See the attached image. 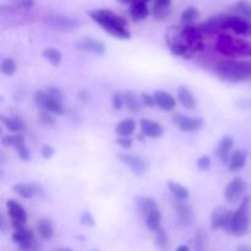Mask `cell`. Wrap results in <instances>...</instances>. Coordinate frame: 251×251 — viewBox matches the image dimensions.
I'll return each instance as SVG.
<instances>
[{"label": "cell", "instance_id": "cell-10", "mask_svg": "<svg viewBox=\"0 0 251 251\" xmlns=\"http://www.w3.org/2000/svg\"><path fill=\"white\" fill-rule=\"evenodd\" d=\"M247 191V183L240 176H235L230 180L227 188L225 189V199L229 203H237L238 201L243 200Z\"/></svg>", "mask_w": 251, "mask_h": 251}, {"label": "cell", "instance_id": "cell-38", "mask_svg": "<svg viewBox=\"0 0 251 251\" xmlns=\"http://www.w3.org/2000/svg\"><path fill=\"white\" fill-rule=\"evenodd\" d=\"M154 244L162 251L167 250V248H168V235H167V232L163 228L154 232Z\"/></svg>", "mask_w": 251, "mask_h": 251}, {"label": "cell", "instance_id": "cell-25", "mask_svg": "<svg viewBox=\"0 0 251 251\" xmlns=\"http://www.w3.org/2000/svg\"><path fill=\"white\" fill-rule=\"evenodd\" d=\"M174 208L178 215V220L180 221L181 225L189 226L193 222V210L185 201H174Z\"/></svg>", "mask_w": 251, "mask_h": 251}, {"label": "cell", "instance_id": "cell-23", "mask_svg": "<svg viewBox=\"0 0 251 251\" xmlns=\"http://www.w3.org/2000/svg\"><path fill=\"white\" fill-rule=\"evenodd\" d=\"M233 145H234V140H233L232 136H228L227 135V136H223L221 139L217 147V156L223 164L229 163L230 156H232L230 151L233 149Z\"/></svg>", "mask_w": 251, "mask_h": 251}, {"label": "cell", "instance_id": "cell-15", "mask_svg": "<svg viewBox=\"0 0 251 251\" xmlns=\"http://www.w3.org/2000/svg\"><path fill=\"white\" fill-rule=\"evenodd\" d=\"M199 28L201 32L207 36H213V34H218L220 36L221 32L226 29V15H220V16L210 17L206 21L201 22Z\"/></svg>", "mask_w": 251, "mask_h": 251}, {"label": "cell", "instance_id": "cell-49", "mask_svg": "<svg viewBox=\"0 0 251 251\" xmlns=\"http://www.w3.org/2000/svg\"><path fill=\"white\" fill-rule=\"evenodd\" d=\"M239 105L242 108H245V109H251V98H249V100H242L239 102Z\"/></svg>", "mask_w": 251, "mask_h": 251}, {"label": "cell", "instance_id": "cell-13", "mask_svg": "<svg viewBox=\"0 0 251 251\" xmlns=\"http://www.w3.org/2000/svg\"><path fill=\"white\" fill-rule=\"evenodd\" d=\"M174 124L178 126L179 130L184 132H196L202 129L203 119L198 117H188L184 114H174L173 115Z\"/></svg>", "mask_w": 251, "mask_h": 251}, {"label": "cell", "instance_id": "cell-33", "mask_svg": "<svg viewBox=\"0 0 251 251\" xmlns=\"http://www.w3.org/2000/svg\"><path fill=\"white\" fill-rule=\"evenodd\" d=\"M161 221H162V216H161V211H159V208L154 210L153 212H151L146 218H145V222H146L147 228L153 233L162 228Z\"/></svg>", "mask_w": 251, "mask_h": 251}, {"label": "cell", "instance_id": "cell-28", "mask_svg": "<svg viewBox=\"0 0 251 251\" xmlns=\"http://www.w3.org/2000/svg\"><path fill=\"white\" fill-rule=\"evenodd\" d=\"M135 127H136V123H135V120L131 119V118H126V119H123L122 122L118 123L114 131L118 136L130 137L132 134H134Z\"/></svg>", "mask_w": 251, "mask_h": 251}, {"label": "cell", "instance_id": "cell-8", "mask_svg": "<svg viewBox=\"0 0 251 251\" xmlns=\"http://www.w3.org/2000/svg\"><path fill=\"white\" fill-rule=\"evenodd\" d=\"M6 210L7 215L10 217V222H11V227L14 228V230H21L26 228L27 212L17 201H7Z\"/></svg>", "mask_w": 251, "mask_h": 251}, {"label": "cell", "instance_id": "cell-16", "mask_svg": "<svg viewBox=\"0 0 251 251\" xmlns=\"http://www.w3.org/2000/svg\"><path fill=\"white\" fill-rule=\"evenodd\" d=\"M47 24H48V26H50L51 28L63 32L74 31V29L77 28L78 26V22L76 21V20L65 16V15H55V16L48 17Z\"/></svg>", "mask_w": 251, "mask_h": 251}, {"label": "cell", "instance_id": "cell-48", "mask_svg": "<svg viewBox=\"0 0 251 251\" xmlns=\"http://www.w3.org/2000/svg\"><path fill=\"white\" fill-rule=\"evenodd\" d=\"M41 154L44 159L51 158L54 154V149L51 146H49V145H43L41 150Z\"/></svg>", "mask_w": 251, "mask_h": 251}, {"label": "cell", "instance_id": "cell-31", "mask_svg": "<svg viewBox=\"0 0 251 251\" xmlns=\"http://www.w3.org/2000/svg\"><path fill=\"white\" fill-rule=\"evenodd\" d=\"M124 98H125V107H126L130 112L137 113L141 110L144 103H142L141 97H139L136 93H134L132 91H127V92L124 93Z\"/></svg>", "mask_w": 251, "mask_h": 251}, {"label": "cell", "instance_id": "cell-55", "mask_svg": "<svg viewBox=\"0 0 251 251\" xmlns=\"http://www.w3.org/2000/svg\"><path fill=\"white\" fill-rule=\"evenodd\" d=\"M150 1H153V0H150Z\"/></svg>", "mask_w": 251, "mask_h": 251}, {"label": "cell", "instance_id": "cell-32", "mask_svg": "<svg viewBox=\"0 0 251 251\" xmlns=\"http://www.w3.org/2000/svg\"><path fill=\"white\" fill-rule=\"evenodd\" d=\"M1 123L7 130L12 132H20L25 130V123L17 117H1Z\"/></svg>", "mask_w": 251, "mask_h": 251}, {"label": "cell", "instance_id": "cell-24", "mask_svg": "<svg viewBox=\"0 0 251 251\" xmlns=\"http://www.w3.org/2000/svg\"><path fill=\"white\" fill-rule=\"evenodd\" d=\"M152 15L158 21H163L172 11V0H153Z\"/></svg>", "mask_w": 251, "mask_h": 251}, {"label": "cell", "instance_id": "cell-12", "mask_svg": "<svg viewBox=\"0 0 251 251\" xmlns=\"http://www.w3.org/2000/svg\"><path fill=\"white\" fill-rule=\"evenodd\" d=\"M12 240L16 243L22 251H38L39 245L33 233L27 228L21 230H15Z\"/></svg>", "mask_w": 251, "mask_h": 251}, {"label": "cell", "instance_id": "cell-27", "mask_svg": "<svg viewBox=\"0 0 251 251\" xmlns=\"http://www.w3.org/2000/svg\"><path fill=\"white\" fill-rule=\"evenodd\" d=\"M176 97H178L179 103L184 108H186V109H194L196 107L195 96L193 95V92L186 86H180L178 88V95H176Z\"/></svg>", "mask_w": 251, "mask_h": 251}, {"label": "cell", "instance_id": "cell-22", "mask_svg": "<svg viewBox=\"0 0 251 251\" xmlns=\"http://www.w3.org/2000/svg\"><path fill=\"white\" fill-rule=\"evenodd\" d=\"M154 100H156V104L159 109L164 110V112H172L176 108V100L171 93L166 92V91H156L153 93Z\"/></svg>", "mask_w": 251, "mask_h": 251}, {"label": "cell", "instance_id": "cell-51", "mask_svg": "<svg viewBox=\"0 0 251 251\" xmlns=\"http://www.w3.org/2000/svg\"><path fill=\"white\" fill-rule=\"evenodd\" d=\"M119 2H122L123 5H131L135 0H118Z\"/></svg>", "mask_w": 251, "mask_h": 251}, {"label": "cell", "instance_id": "cell-34", "mask_svg": "<svg viewBox=\"0 0 251 251\" xmlns=\"http://www.w3.org/2000/svg\"><path fill=\"white\" fill-rule=\"evenodd\" d=\"M43 58L51 64L53 66H58L63 60V54L54 47H48L43 50Z\"/></svg>", "mask_w": 251, "mask_h": 251}, {"label": "cell", "instance_id": "cell-2", "mask_svg": "<svg viewBox=\"0 0 251 251\" xmlns=\"http://www.w3.org/2000/svg\"><path fill=\"white\" fill-rule=\"evenodd\" d=\"M216 75L223 81L232 83L251 80V60H227L218 61L215 65Z\"/></svg>", "mask_w": 251, "mask_h": 251}, {"label": "cell", "instance_id": "cell-18", "mask_svg": "<svg viewBox=\"0 0 251 251\" xmlns=\"http://www.w3.org/2000/svg\"><path fill=\"white\" fill-rule=\"evenodd\" d=\"M135 203V210L139 213L140 217L146 218L147 216L154 210L158 208V203L154 199L150 198V196H137L134 200Z\"/></svg>", "mask_w": 251, "mask_h": 251}, {"label": "cell", "instance_id": "cell-50", "mask_svg": "<svg viewBox=\"0 0 251 251\" xmlns=\"http://www.w3.org/2000/svg\"><path fill=\"white\" fill-rule=\"evenodd\" d=\"M237 251H251V247H249V245H240V247H238Z\"/></svg>", "mask_w": 251, "mask_h": 251}, {"label": "cell", "instance_id": "cell-35", "mask_svg": "<svg viewBox=\"0 0 251 251\" xmlns=\"http://www.w3.org/2000/svg\"><path fill=\"white\" fill-rule=\"evenodd\" d=\"M233 10L237 12L238 16H242L251 21V1H249V0H239V1H237L233 6Z\"/></svg>", "mask_w": 251, "mask_h": 251}, {"label": "cell", "instance_id": "cell-26", "mask_svg": "<svg viewBox=\"0 0 251 251\" xmlns=\"http://www.w3.org/2000/svg\"><path fill=\"white\" fill-rule=\"evenodd\" d=\"M248 159V151L243 149L235 150L234 152L230 156L229 161V171L230 172H238L240 169H243L247 164Z\"/></svg>", "mask_w": 251, "mask_h": 251}, {"label": "cell", "instance_id": "cell-14", "mask_svg": "<svg viewBox=\"0 0 251 251\" xmlns=\"http://www.w3.org/2000/svg\"><path fill=\"white\" fill-rule=\"evenodd\" d=\"M120 161L130 168V171L135 174L136 176H142L149 169V163L136 154H129V153H120L118 154Z\"/></svg>", "mask_w": 251, "mask_h": 251}, {"label": "cell", "instance_id": "cell-11", "mask_svg": "<svg viewBox=\"0 0 251 251\" xmlns=\"http://www.w3.org/2000/svg\"><path fill=\"white\" fill-rule=\"evenodd\" d=\"M226 29H230L238 36L251 37V21L238 15H226Z\"/></svg>", "mask_w": 251, "mask_h": 251}, {"label": "cell", "instance_id": "cell-5", "mask_svg": "<svg viewBox=\"0 0 251 251\" xmlns=\"http://www.w3.org/2000/svg\"><path fill=\"white\" fill-rule=\"evenodd\" d=\"M166 41L168 43L169 50L174 56H180L183 59H191L195 54L184 42L183 37L180 34V29H176V27L169 29L168 33L166 34Z\"/></svg>", "mask_w": 251, "mask_h": 251}, {"label": "cell", "instance_id": "cell-17", "mask_svg": "<svg viewBox=\"0 0 251 251\" xmlns=\"http://www.w3.org/2000/svg\"><path fill=\"white\" fill-rule=\"evenodd\" d=\"M75 46L76 49H78V50L95 54V55H102L105 51L104 43H102L98 39L92 38V37H85V38L80 39V41L76 42Z\"/></svg>", "mask_w": 251, "mask_h": 251}, {"label": "cell", "instance_id": "cell-30", "mask_svg": "<svg viewBox=\"0 0 251 251\" xmlns=\"http://www.w3.org/2000/svg\"><path fill=\"white\" fill-rule=\"evenodd\" d=\"M37 232L43 240H50L54 237L53 223L47 218H42L37 222Z\"/></svg>", "mask_w": 251, "mask_h": 251}, {"label": "cell", "instance_id": "cell-19", "mask_svg": "<svg viewBox=\"0 0 251 251\" xmlns=\"http://www.w3.org/2000/svg\"><path fill=\"white\" fill-rule=\"evenodd\" d=\"M14 191L24 199H33L43 194V188L37 183H19L14 185Z\"/></svg>", "mask_w": 251, "mask_h": 251}, {"label": "cell", "instance_id": "cell-4", "mask_svg": "<svg viewBox=\"0 0 251 251\" xmlns=\"http://www.w3.org/2000/svg\"><path fill=\"white\" fill-rule=\"evenodd\" d=\"M250 205L251 196L245 195L240 202L239 207L235 212H233L232 225H230V233L235 237H243L248 234L250 229Z\"/></svg>", "mask_w": 251, "mask_h": 251}, {"label": "cell", "instance_id": "cell-54", "mask_svg": "<svg viewBox=\"0 0 251 251\" xmlns=\"http://www.w3.org/2000/svg\"><path fill=\"white\" fill-rule=\"evenodd\" d=\"M26 1H32V0H26Z\"/></svg>", "mask_w": 251, "mask_h": 251}, {"label": "cell", "instance_id": "cell-7", "mask_svg": "<svg viewBox=\"0 0 251 251\" xmlns=\"http://www.w3.org/2000/svg\"><path fill=\"white\" fill-rule=\"evenodd\" d=\"M233 212L227 207L218 206L213 208L211 213V228L213 230H228L230 232V225H232Z\"/></svg>", "mask_w": 251, "mask_h": 251}, {"label": "cell", "instance_id": "cell-40", "mask_svg": "<svg viewBox=\"0 0 251 251\" xmlns=\"http://www.w3.org/2000/svg\"><path fill=\"white\" fill-rule=\"evenodd\" d=\"M112 105L115 110H120L125 105L124 93L115 92L112 97Z\"/></svg>", "mask_w": 251, "mask_h": 251}, {"label": "cell", "instance_id": "cell-52", "mask_svg": "<svg viewBox=\"0 0 251 251\" xmlns=\"http://www.w3.org/2000/svg\"><path fill=\"white\" fill-rule=\"evenodd\" d=\"M176 251H190V250H189V248L186 247V245H180V247H178V249Z\"/></svg>", "mask_w": 251, "mask_h": 251}, {"label": "cell", "instance_id": "cell-21", "mask_svg": "<svg viewBox=\"0 0 251 251\" xmlns=\"http://www.w3.org/2000/svg\"><path fill=\"white\" fill-rule=\"evenodd\" d=\"M149 1L150 0H135L131 5H130V16L135 22L142 21V20L147 19L150 15L149 10Z\"/></svg>", "mask_w": 251, "mask_h": 251}, {"label": "cell", "instance_id": "cell-6", "mask_svg": "<svg viewBox=\"0 0 251 251\" xmlns=\"http://www.w3.org/2000/svg\"><path fill=\"white\" fill-rule=\"evenodd\" d=\"M180 34L183 37L184 42L186 43V46L194 51V53H198V51L203 50L205 48V39H203V33L201 32V29L199 28V26L195 25H190V26H183L180 28Z\"/></svg>", "mask_w": 251, "mask_h": 251}, {"label": "cell", "instance_id": "cell-42", "mask_svg": "<svg viewBox=\"0 0 251 251\" xmlns=\"http://www.w3.org/2000/svg\"><path fill=\"white\" fill-rule=\"evenodd\" d=\"M38 119L42 124L44 125H53L55 123V118L53 117V114L49 112H46V110H42L38 115Z\"/></svg>", "mask_w": 251, "mask_h": 251}, {"label": "cell", "instance_id": "cell-41", "mask_svg": "<svg viewBox=\"0 0 251 251\" xmlns=\"http://www.w3.org/2000/svg\"><path fill=\"white\" fill-rule=\"evenodd\" d=\"M46 91H47V93H48V95L53 98V100H58V102H60V103L64 102V93L60 88L55 87V86H49Z\"/></svg>", "mask_w": 251, "mask_h": 251}, {"label": "cell", "instance_id": "cell-46", "mask_svg": "<svg viewBox=\"0 0 251 251\" xmlns=\"http://www.w3.org/2000/svg\"><path fill=\"white\" fill-rule=\"evenodd\" d=\"M81 225L86 226V227H93L95 226V218L90 212H86L81 216Z\"/></svg>", "mask_w": 251, "mask_h": 251}, {"label": "cell", "instance_id": "cell-37", "mask_svg": "<svg viewBox=\"0 0 251 251\" xmlns=\"http://www.w3.org/2000/svg\"><path fill=\"white\" fill-rule=\"evenodd\" d=\"M199 17V11L198 9L193 6L186 7L185 10L183 11L180 17V22L183 26H190V25H194L195 20Z\"/></svg>", "mask_w": 251, "mask_h": 251}, {"label": "cell", "instance_id": "cell-29", "mask_svg": "<svg viewBox=\"0 0 251 251\" xmlns=\"http://www.w3.org/2000/svg\"><path fill=\"white\" fill-rule=\"evenodd\" d=\"M167 186H168L169 191H171L172 195L174 196L176 200L179 201H186L189 199V195H190V191L185 188L184 185H181L180 183H176V181L169 180L167 183Z\"/></svg>", "mask_w": 251, "mask_h": 251}, {"label": "cell", "instance_id": "cell-53", "mask_svg": "<svg viewBox=\"0 0 251 251\" xmlns=\"http://www.w3.org/2000/svg\"><path fill=\"white\" fill-rule=\"evenodd\" d=\"M56 251H73V250L69 249V248H61V249H58Z\"/></svg>", "mask_w": 251, "mask_h": 251}, {"label": "cell", "instance_id": "cell-20", "mask_svg": "<svg viewBox=\"0 0 251 251\" xmlns=\"http://www.w3.org/2000/svg\"><path fill=\"white\" fill-rule=\"evenodd\" d=\"M140 127H141L142 134L150 139H159L164 134L163 126L159 123L145 119V118L140 120Z\"/></svg>", "mask_w": 251, "mask_h": 251}, {"label": "cell", "instance_id": "cell-39", "mask_svg": "<svg viewBox=\"0 0 251 251\" xmlns=\"http://www.w3.org/2000/svg\"><path fill=\"white\" fill-rule=\"evenodd\" d=\"M0 70L4 75L6 76H12L17 70V65L15 63L14 59L11 58H5L4 60L1 61V65H0Z\"/></svg>", "mask_w": 251, "mask_h": 251}, {"label": "cell", "instance_id": "cell-56", "mask_svg": "<svg viewBox=\"0 0 251 251\" xmlns=\"http://www.w3.org/2000/svg\"><path fill=\"white\" fill-rule=\"evenodd\" d=\"M95 251H97V250H95Z\"/></svg>", "mask_w": 251, "mask_h": 251}, {"label": "cell", "instance_id": "cell-47", "mask_svg": "<svg viewBox=\"0 0 251 251\" xmlns=\"http://www.w3.org/2000/svg\"><path fill=\"white\" fill-rule=\"evenodd\" d=\"M115 142H117V144L119 145L120 147H123V149H125V150L130 149V147L132 146V139H131V137L119 136L117 140H115Z\"/></svg>", "mask_w": 251, "mask_h": 251}, {"label": "cell", "instance_id": "cell-9", "mask_svg": "<svg viewBox=\"0 0 251 251\" xmlns=\"http://www.w3.org/2000/svg\"><path fill=\"white\" fill-rule=\"evenodd\" d=\"M34 103L41 110H46V112L51 113V114L61 115L64 113L63 103L53 100L47 93V91H37L34 93Z\"/></svg>", "mask_w": 251, "mask_h": 251}, {"label": "cell", "instance_id": "cell-3", "mask_svg": "<svg viewBox=\"0 0 251 251\" xmlns=\"http://www.w3.org/2000/svg\"><path fill=\"white\" fill-rule=\"evenodd\" d=\"M216 50L227 58L245 56L251 58V43L245 39L235 38L227 33H221L216 39Z\"/></svg>", "mask_w": 251, "mask_h": 251}, {"label": "cell", "instance_id": "cell-45", "mask_svg": "<svg viewBox=\"0 0 251 251\" xmlns=\"http://www.w3.org/2000/svg\"><path fill=\"white\" fill-rule=\"evenodd\" d=\"M17 154H19L20 159H22L24 162H28L31 159V153H29L28 149L26 147V145H22V146L17 147L16 149Z\"/></svg>", "mask_w": 251, "mask_h": 251}, {"label": "cell", "instance_id": "cell-43", "mask_svg": "<svg viewBox=\"0 0 251 251\" xmlns=\"http://www.w3.org/2000/svg\"><path fill=\"white\" fill-rule=\"evenodd\" d=\"M140 97H141V100H142V103H144L145 107H149V108L157 107L156 100H154L153 95H150V93L142 92L141 95H140Z\"/></svg>", "mask_w": 251, "mask_h": 251}, {"label": "cell", "instance_id": "cell-1", "mask_svg": "<svg viewBox=\"0 0 251 251\" xmlns=\"http://www.w3.org/2000/svg\"><path fill=\"white\" fill-rule=\"evenodd\" d=\"M91 19L102 27L107 33L118 39H130L131 33L127 28V22L109 9H100L88 12Z\"/></svg>", "mask_w": 251, "mask_h": 251}, {"label": "cell", "instance_id": "cell-36", "mask_svg": "<svg viewBox=\"0 0 251 251\" xmlns=\"http://www.w3.org/2000/svg\"><path fill=\"white\" fill-rule=\"evenodd\" d=\"M2 146L5 147H14L15 150L17 147L22 146V145H26L25 141V137L21 134H15V135H5L1 139Z\"/></svg>", "mask_w": 251, "mask_h": 251}, {"label": "cell", "instance_id": "cell-44", "mask_svg": "<svg viewBox=\"0 0 251 251\" xmlns=\"http://www.w3.org/2000/svg\"><path fill=\"white\" fill-rule=\"evenodd\" d=\"M211 158L208 156H201L200 158L198 159V168L200 169L201 172H206L211 168Z\"/></svg>", "mask_w": 251, "mask_h": 251}]
</instances>
